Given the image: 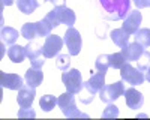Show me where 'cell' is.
Returning <instances> with one entry per match:
<instances>
[{
    "mask_svg": "<svg viewBox=\"0 0 150 120\" xmlns=\"http://www.w3.org/2000/svg\"><path fill=\"white\" fill-rule=\"evenodd\" d=\"M102 18L110 21L123 20L131 11V0H92Z\"/></svg>",
    "mask_w": 150,
    "mask_h": 120,
    "instance_id": "obj_1",
    "label": "cell"
},
{
    "mask_svg": "<svg viewBox=\"0 0 150 120\" xmlns=\"http://www.w3.org/2000/svg\"><path fill=\"white\" fill-rule=\"evenodd\" d=\"M45 20L53 27H57L60 24H66L68 27H72L75 24V12L66 6H56L53 11H50L45 15Z\"/></svg>",
    "mask_w": 150,
    "mask_h": 120,
    "instance_id": "obj_2",
    "label": "cell"
},
{
    "mask_svg": "<svg viewBox=\"0 0 150 120\" xmlns=\"http://www.w3.org/2000/svg\"><path fill=\"white\" fill-rule=\"evenodd\" d=\"M57 105L60 107L63 116H66L69 119H72V117H89L87 114L78 111L77 104H75V96L71 92H66L63 95H60L57 98Z\"/></svg>",
    "mask_w": 150,
    "mask_h": 120,
    "instance_id": "obj_3",
    "label": "cell"
},
{
    "mask_svg": "<svg viewBox=\"0 0 150 120\" xmlns=\"http://www.w3.org/2000/svg\"><path fill=\"white\" fill-rule=\"evenodd\" d=\"M62 81H63L65 87L68 92L71 93H80L81 87H83V77H81V72L78 69H68L62 74Z\"/></svg>",
    "mask_w": 150,
    "mask_h": 120,
    "instance_id": "obj_4",
    "label": "cell"
},
{
    "mask_svg": "<svg viewBox=\"0 0 150 120\" xmlns=\"http://www.w3.org/2000/svg\"><path fill=\"white\" fill-rule=\"evenodd\" d=\"M122 95H125V84L123 80L122 81H116L112 84H107L101 90H99V98L105 104H111L114 102L117 98H120Z\"/></svg>",
    "mask_w": 150,
    "mask_h": 120,
    "instance_id": "obj_5",
    "label": "cell"
},
{
    "mask_svg": "<svg viewBox=\"0 0 150 120\" xmlns=\"http://www.w3.org/2000/svg\"><path fill=\"white\" fill-rule=\"evenodd\" d=\"M120 77L123 81H126L131 86H140L146 80L143 71H140L138 68H134L129 62H126L120 68Z\"/></svg>",
    "mask_w": 150,
    "mask_h": 120,
    "instance_id": "obj_6",
    "label": "cell"
},
{
    "mask_svg": "<svg viewBox=\"0 0 150 120\" xmlns=\"http://www.w3.org/2000/svg\"><path fill=\"white\" fill-rule=\"evenodd\" d=\"M63 42L66 44V48L71 56H78L80 51H81V35L77 29L74 27H69L65 33V38H63Z\"/></svg>",
    "mask_w": 150,
    "mask_h": 120,
    "instance_id": "obj_7",
    "label": "cell"
},
{
    "mask_svg": "<svg viewBox=\"0 0 150 120\" xmlns=\"http://www.w3.org/2000/svg\"><path fill=\"white\" fill-rule=\"evenodd\" d=\"M62 47H63V39L60 38L59 35H50L45 38V42L42 45V53L44 57L51 59L54 56H59Z\"/></svg>",
    "mask_w": 150,
    "mask_h": 120,
    "instance_id": "obj_8",
    "label": "cell"
},
{
    "mask_svg": "<svg viewBox=\"0 0 150 120\" xmlns=\"http://www.w3.org/2000/svg\"><path fill=\"white\" fill-rule=\"evenodd\" d=\"M143 21V15L138 9H134V11H129L128 15L123 18V26L122 29L129 33V35H135L140 29V24Z\"/></svg>",
    "mask_w": 150,
    "mask_h": 120,
    "instance_id": "obj_9",
    "label": "cell"
},
{
    "mask_svg": "<svg viewBox=\"0 0 150 120\" xmlns=\"http://www.w3.org/2000/svg\"><path fill=\"white\" fill-rule=\"evenodd\" d=\"M26 54L30 60V63L33 68H42L44 66V62L45 60L42 59V45L38 44L35 41H29V44L26 45Z\"/></svg>",
    "mask_w": 150,
    "mask_h": 120,
    "instance_id": "obj_10",
    "label": "cell"
},
{
    "mask_svg": "<svg viewBox=\"0 0 150 120\" xmlns=\"http://www.w3.org/2000/svg\"><path fill=\"white\" fill-rule=\"evenodd\" d=\"M35 96H36V87H32V86H29V84H26V86H23L18 90L17 102L21 108L32 107V104L35 101Z\"/></svg>",
    "mask_w": 150,
    "mask_h": 120,
    "instance_id": "obj_11",
    "label": "cell"
},
{
    "mask_svg": "<svg viewBox=\"0 0 150 120\" xmlns=\"http://www.w3.org/2000/svg\"><path fill=\"white\" fill-rule=\"evenodd\" d=\"M0 84L9 90H20L24 86L23 78L18 74H8V72H0Z\"/></svg>",
    "mask_w": 150,
    "mask_h": 120,
    "instance_id": "obj_12",
    "label": "cell"
},
{
    "mask_svg": "<svg viewBox=\"0 0 150 120\" xmlns=\"http://www.w3.org/2000/svg\"><path fill=\"white\" fill-rule=\"evenodd\" d=\"M125 102H126V105L131 110H140L144 104V96L137 89L131 87L128 90H125Z\"/></svg>",
    "mask_w": 150,
    "mask_h": 120,
    "instance_id": "obj_13",
    "label": "cell"
},
{
    "mask_svg": "<svg viewBox=\"0 0 150 120\" xmlns=\"http://www.w3.org/2000/svg\"><path fill=\"white\" fill-rule=\"evenodd\" d=\"M122 53H123L125 59H126V62H137L141 57V54L144 53V47L140 45L138 42H132L128 47L122 48Z\"/></svg>",
    "mask_w": 150,
    "mask_h": 120,
    "instance_id": "obj_14",
    "label": "cell"
},
{
    "mask_svg": "<svg viewBox=\"0 0 150 120\" xmlns=\"http://www.w3.org/2000/svg\"><path fill=\"white\" fill-rule=\"evenodd\" d=\"M24 80H26V84L32 87H38L42 84V80H44V74L39 68H29L26 71V75H24Z\"/></svg>",
    "mask_w": 150,
    "mask_h": 120,
    "instance_id": "obj_15",
    "label": "cell"
},
{
    "mask_svg": "<svg viewBox=\"0 0 150 120\" xmlns=\"http://www.w3.org/2000/svg\"><path fill=\"white\" fill-rule=\"evenodd\" d=\"M87 89H90L93 93H98L104 86H105V74L104 72H98V74L92 75L86 83H83Z\"/></svg>",
    "mask_w": 150,
    "mask_h": 120,
    "instance_id": "obj_16",
    "label": "cell"
},
{
    "mask_svg": "<svg viewBox=\"0 0 150 120\" xmlns=\"http://www.w3.org/2000/svg\"><path fill=\"white\" fill-rule=\"evenodd\" d=\"M8 57H9L14 63H21V62H24V59L27 57V54H26V47H21V45H17V44L11 45V47L8 48Z\"/></svg>",
    "mask_w": 150,
    "mask_h": 120,
    "instance_id": "obj_17",
    "label": "cell"
},
{
    "mask_svg": "<svg viewBox=\"0 0 150 120\" xmlns=\"http://www.w3.org/2000/svg\"><path fill=\"white\" fill-rule=\"evenodd\" d=\"M129 33H126L123 29H114V30H111V33H110V38H111V41L114 42L117 47H120V48H125V47H128L129 44Z\"/></svg>",
    "mask_w": 150,
    "mask_h": 120,
    "instance_id": "obj_18",
    "label": "cell"
},
{
    "mask_svg": "<svg viewBox=\"0 0 150 120\" xmlns=\"http://www.w3.org/2000/svg\"><path fill=\"white\" fill-rule=\"evenodd\" d=\"M0 36H2V42L6 45H14L18 39V30L12 29V27H2V32H0Z\"/></svg>",
    "mask_w": 150,
    "mask_h": 120,
    "instance_id": "obj_19",
    "label": "cell"
},
{
    "mask_svg": "<svg viewBox=\"0 0 150 120\" xmlns=\"http://www.w3.org/2000/svg\"><path fill=\"white\" fill-rule=\"evenodd\" d=\"M17 6H18L20 12H23L26 15H30L38 9L39 2L38 0H17Z\"/></svg>",
    "mask_w": 150,
    "mask_h": 120,
    "instance_id": "obj_20",
    "label": "cell"
},
{
    "mask_svg": "<svg viewBox=\"0 0 150 120\" xmlns=\"http://www.w3.org/2000/svg\"><path fill=\"white\" fill-rule=\"evenodd\" d=\"M21 36L24 39H27V41H33L35 38H38V36H39V32H38L36 23H26V24H23Z\"/></svg>",
    "mask_w": 150,
    "mask_h": 120,
    "instance_id": "obj_21",
    "label": "cell"
},
{
    "mask_svg": "<svg viewBox=\"0 0 150 120\" xmlns=\"http://www.w3.org/2000/svg\"><path fill=\"white\" fill-rule=\"evenodd\" d=\"M95 68L98 72H104V74H107V71L110 66V54H101L96 57V62H95Z\"/></svg>",
    "mask_w": 150,
    "mask_h": 120,
    "instance_id": "obj_22",
    "label": "cell"
},
{
    "mask_svg": "<svg viewBox=\"0 0 150 120\" xmlns=\"http://www.w3.org/2000/svg\"><path fill=\"white\" fill-rule=\"evenodd\" d=\"M56 104H57V98L53 96V95H45L39 101V105H41V108L44 111H51L53 108L56 107Z\"/></svg>",
    "mask_w": 150,
    "mask_h": 120,
    "instance_id": "obj_23",
    "label": "cell"
},
{
    "mask_svg": "<svg viewBox=\"0 0 150 120\" xmlns=\"http://www.w3.org/2000/svg\"><path fill=\"white\" fill-rule=\"evenodd\" d=\"M135 38L137 42L144 48L150 47V29H138V32L135 33Z\"/></svg>",
    "mask_w": 150,
    "mask_h": 120,
    "instance_id": "obj_24",
    "label": "cell"
},
{
    "mask_svg": "<svg viewBox=\"0 0 150 120\" xmlns=\"http://www.w3.org/2000/svg\"><path fill=\"white\" fill-rule=\"evenodd\" d=\"M36 26H38V32H39V36H41V38H47V36L51 35L53 26H51V24H50L45 18L41 20V21H36Z\"/></svg>",
    "mask_w": 150,
    "mask_h": 120,
    "instance_id": "obj_25",
    "label": "cell"
},
{
    "mask_svg": "<svg viewBox=\"0 0 150 120\" xmlns=\"http://www.w3.org/2000/svg\"><path fill=\"white\" fill-rule=\"evenodd\" d=\"M125 63H126V59H125L123 53H114V54H110V66L114 68V69H120Z\"/></svg>",
    "mask_w": 150,
    "mask_h": 120,
    "instance_id": "obj_26",
    "label": "cell"
},
{
    "mask_svg": "<svg viewBox=\"0 0 150 120\" xmlns=\"http://www.w3.org/2000/svg\"><path fill=\"white\" fill-rule=\"evenodd\" d=\"M56 66H57V69L62 71V72L68 71L69 66H71V54H69V56H68V54H59L57 59H56Z\"/></svg>",
    "mask_w": 150,
    "mask_h": 120,
    "instance_id": "obj_27",
    "label": "cell"
},
{
    "mask_svg": "<svg viewBox=\"0 0 150 120\" xmlns=\"http://www.w3.org/2000/svg\"><path fill=\"white\" fill-rule=\"evenodd\" d=\"M78 96H80V101H81L83 104H92L95 93H93L90 89H87V87L84 86V84H83V87H81V90H80Z\"/></svg>",
    "mask_w": 150,
    "mask_h": 120,
    "instance_id": "obj_28",
    "label": "cell"
},
{
    "mask_svg": "<svg viewBox=\"0 0 150 120\" xmlns=\"http://www.w3.org/2000/svg\"><path fill=\"white\" fill-rule=\"evenodd\" d=\"M138 62V69L140 71H147L149 69V66H150V53H147V51H144L143 54H141V57L137 60Z\"/></svg>",
    "mask_w": 150,
    "mask_h": 120,
    "instance_id": "obj_29",
    "label": "cell"
},
{
    "mask_svg": "<svg viewBox=\"0 0 150 120\" xmlns=\"http://www.w3.org/2000/svg\"><path fill=\"white\" fill-rule=\"evenodd\" d=\"M117 116H119V108L116 105H112V102L108 104V107L105 108L104 113H102V117L104 119H114Z\"/></svg>",
    "mask_w": 150,
    "mask_h": 120,
    "instance_id": "obj_30",
    "label": "cell"
},
{
    "mask_svg": "<svg viewBox=\"0 0 150 120\" xmlns=\"http://www.w3.org/2000/svg\"><path fill=\"white\" fill-rule=\"evenodd\" d=\"M36 113L32 110V107H27V108H21L18 111V117H35Z\"/></svg>",
    "mask_w": 150,
    "mask_h": 120,
    "instance_id": "obj_31",
    "label": "cell"
},
{
    "mask_svg": "<svg viewBox=\"0 0 150 120\" xmlns=\"http://www.w3.org/2000/svg\"><path fill=\"white\" fill-rule=\"evenodd\" d=\"M134 3L137 5L138 9H143V8H149L150 6V0H134Z\"/></svg>",
    "mask_w": 150,
    "mask_h": 120,
    "instance_id": "obj_32",
    "label": "cell"
},
{
    "mask_svg": "<svg viewBox=\"0 0 150 120\" xmlns=\"http://www.w3.org/2000/svg\"><path fill=\"white\" fill-rule=\"evenodd\" d=\"M47 2L53 3L54 6H65V2H66V0H47Z\"/></svg>",
    "mask_w": 150,
    "mask_h": 120,
    "instance_id": "obj_33",
    "label": "cell"
},
{
    "mask_svg": "<svg viewBox=\"0 0 150 120\" xmlns=\"http://www.w3.org/2000/svg\"><path fill=\"white\" fill-rule=\"evenodd\" d=\"M2 5L3 6H11V5H14V0H2Z\"/></svg>",
    "mask_w": 150,
    "mask_h": 120,
    "instance_id": "obj_34",
    "label": "cell"
},
{
    "mask_svg": "<svg viewBox=\"0 0 150 120\" xmlns=\"http://www.w3.org/2000/svg\"><path fill=\"white\" fill-rule=\"evenodd\" d=\"M144 77H146V80L150 83V66H149V69L146 71V75H144Z\"/></svg>",
    "mask_w": 150,
    "mask_h": 120,
    "instance_id": "obj_35",
    "label": "cell"
}]
</instances>
